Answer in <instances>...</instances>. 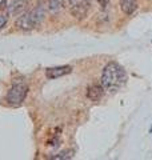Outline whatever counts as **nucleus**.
<instances>
[{
  "label": "nucleus",
  "mask_w": 152,
  "mask_h": 160,
  "mask_svg": "<svg viewBox=\"0 0 152 160\" xmlns=\"http://www.w3.org/2000/svg\"><path fill=\"white\" fill-rule=\"evenodd\" d=\"M127 83V72L125 69L116 62H111L103 68L100 78V84L105 91L118 92Z\"/></svg>",
  "instance_id": "nucleus-1"
},
{
  "label": "nucleus",
  "mask_w": 152,
  "mask_h": 160,
  "mask_svg": "<svg viewBox=\"0 0 152 160\" xmlns=\"http://www.w3.org/2000/svg\"><path fill=\"white\" fill-rule=\"evenodd\" d=\"M45 9H47V2H39L38 6L32 8L31 11L23 13L22 16L16 19V27L23 31H31V29L36 28L40 23L44 20L45 16Z\"/></svg>",
  "instance_id": "nucleus-2"
},
{
  "label": "nucleus",
  "mask_w": 152,
  "mask_h": 160,
  "mask_svg": "<svg viewBox=\"0 0 152 160\" xmlns=\"http://www.w3.org/2000/svg\"><path fill=\"white\" fill-rule=\"evenodd\" d=\"M28 92V87L24 83H15L7 93V103L12 107L22 106Z\"/></svg>",
  "instance_id": "nucleus-3"
},
{
  "label": "nucleus",
  "mask_w": 152,
  "mask_h": 160,
  "mask_svg": "<svg viewBox=\"0 0 152 160\" xmlns=\"http://www.w3.org/2000/svg\"><path fill=\"white\" fill-rule=\"evenodd\" d=\"M69 4V11L72 13V16L76 19L82 20L87 16L89 11V0H68Z\"/></svg>",
  "instance_id": "nucleus-4"
},
{
  "label": "nucleus",
  "mask_w": 152,
  "mask_h": 160,
  "mask_svg": "<svg viewBox=\"0 0 152 160\" xmlns=\"http://www.w3.org/2000/svg\"><path fill=\"white\" fill-rule=\"evenodd\" d=\"M72 71V67L69 66H60V67H52V68H47L45 69V76L48 79H58L62 78L64 75H68Z\"/></svg>",
  "instance_id": "nucleus-5"
},
{
  "label": "nucleus",
  "mask_w": 152,
  "mask_h": 160,
  "mask_svg": "<svg viewBox=\"0 0 152 160\" xmlns=\"http://www.w3.org/2000/svg\"><path fill=\"white\" fill-rule=\"evenodd\" d=\"M103 91H104V88L101 87V84L100 86L99 84H94V86L88 87L87 96L89 100H92V102H98V100H100L101 96H103Z\"/></svg>",
  "instance_id": "nucleus-6"
},
{
  "label": "nucleus",
  "mask_w": 152,
  "mask_h": 160,
  "mask_svg": "<svg viewBox=\"0 0 152 160\" xmlns=\"http://www.w3.org/2000/svg\"><path fill=\"white\" fill-rule=\"evenodd\" d=\"M31 0H12L11 2V11L13 15H20L25 11V8L28 7V4Z\"/></svg>",
  "instance_id": "nucleus-7"
},
{
  "label": "nucleus",
  "mask_w": 152,
  "mask_h": 160,
  "mask_svg": "<svg viewBox=\"0 0 152 160\" xmlns=\"http://www.w3.org/2000/svg\"><path fill=\"white\" fill-rule=\"evenodd\" d=\"M9 6L7 3V0H2L0 2V29H2L8 22L9 18Z\"/></svg>",
  "instance_id": "nucleus-8"
},
{
  "label": "nucleus",
  "mask_w": 152,
  "mask_h": 160,
  "mask_svg": "<svg viewBox=\"0 0 152 160\" xmlns=\"http://www.w3.org/2000/svg\"><path fill=\"white\" fill-rule=\"evenodd\" d=\"M120 8L123 13L132 15L138 9V2L136 0H120Z\"/></svg>",
  "instance_id": "nucleus-9"
},
{
  "label": "nucleus",
  "mask_w": 152,
  "mask_h": 160,
  "mask_svg": "<svg viewBox=\"0 0 152 160\" xmlns=\"http://www.w3.org/2000/svg\"><path fill=\"white\" fill-rule=\"evenodd\" d=\"M63 4H64V0H48L47 7L49 9V12L56 13L63 8Z\"/></svg>",
  "instance_id": "nucleus-10"
},
{
  "label": "nucleus",
  "mask_w": 152,
  "mask_h": 160,
  "mask_svg": "<svg viewBox=\"0 0 152 160\" xmlns=\"http://www.w3.org/2000/svg\"><path fill=\"white\" fill-rule=\"evenodd\" d=\"M72 156H73V151H69V149H65V151H63V152L58 153L56 156H53L52 159H55V160H60V159H71Z\"/></svg>",
  "instance_id": "nucleus-11"
},
{
  "label": "nucleus",
  "mask_w": 152,
  "mask_h": 160,
  "mask_svg": "<svg viewBox=\"0 0 152 160\" xmlns=\"http://www.w3.org/2000/svg\"><path fill=\"white\" fill-rule=\"evenodd\" d=\"M98 3L100 4L101 7H105V6H107V4L109 3V0H98Z\"/></svg>",
  "instance_id": "nucleus-12"
},
{
  "label": "nucleus",
  "mask_w": 152,
  "mask_h": 160,
  "mask_svg": "<svg viewBox=\"0 0 152 160\" xmlns=\"http://www.w3.org/2000/svg\"><path fill=\"white\" fill-rule=\"evenodd\" d=\"M149 132H152V128H151V131H149Z\"/></svg>",
  "instance_id": "nucleus-13"
}]
</instances>
